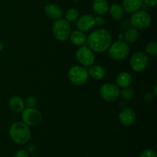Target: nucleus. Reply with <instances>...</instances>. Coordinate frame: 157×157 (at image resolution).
Here are the masks:
<instances>
[{"mask_svg": "<svg viewBox=\"0 0 157 157\" xmlns=\"http://www.w3.org/2000/svg\"><path fill=\"white\" fill-rule=\"evenodd\" d=\"M140 157H157V155L154 150H146L143 152Z\"/></svg>", "mask_w": 157, "mask_h": 157, "instance_id": "nucleus-26", "label": "nucleus"}, {"mask_svg": "<svg viewBox=\"0 0 157 157\" xmlns=\"http://www.w3.org/2000/svg\"><path fill=\"white\" fill-rule=\"evenodd\" d=\"M94 23H95V25L102 26L105 23V19H104L102 16L99 15V16L94 18Z\"/></svg>", "mask_w": 157, "mask_h": 157, "instance_id": "nucleus-27", "label": "nucleus"}, {"mask_svg": "<svg viewBox=\"0 0 157 157\" xmlns=\"http://www.w3.org/2000/svg\"><path fill=\"white\" fill-rule=\"evenodd\" d=\"M9 106L12 111L15 113H19L24 110L25 101L19 96H13L9 100Z\"/></svg>", "mask_w": 157, "mask_h": 157, "instance_id": "nucleus-15", "label": "nucleus"}, {"mask_svg": "<svg viewBox=\"0 0 157 157\" xmlns=\"http://www.w3.org/2000/svg\"><path fill=\"white\" fill-rule=\"evenodd\" d=\"M79 11L75 8L68 9L65 13V19L67 21H75L79 18Z\"/></svg>", "mask_w": 157, "mask_h": 157, "instance_id": "nucleus-22", "label": "nucleus"}, {"mask_svg": "<svg viewBox=\"0 0 157 157\" xmlns=\"http://www.w3.org/2000/svg\"><path fill=\"white\" fill-rule=\"evenodd\" d=\"M52 32L58 41H66L71 35V25L64 18L57 19L52 25Z\"/></svg>", "mask_w": 157, "mask_h": 157, "instance_id": "nucleus-4", "label": "nucleus"}, {"mask_svg": "<svg viewBox=\"0 0 157 157\" xmlns=\"http://www.w3.org/2000/svg\"><path fill=\"white\" fill-rule=\"evenodd\" d=\"M76 25L79 31L83 32H88L94 29L95 26L94 17L92 16L91 15H87V14L82 15L78 18Z\"/></svg>", "mask_w": 157, "mask_h": 157, "instance_id": "nucleus-11", "label": "nucleus"}, {"mask_svg": "<svg viewBox=\"0 0 157 157\" xmlns=\"http://www.w3.org/2000/svg\"><path fill=\"white\" fill-rule=\"evenodd\" d=\"M151 17L145 11H136L130 17V24L133 28L139 30L147 29L151 24Z\"/></svg>", "mask_w": 157, "mask_h": 157, "instance_id": "nucleus-6", "label": "nucleus"}, {"mask_svg": "<svg viewBox=\"0 0 157 157\" xmlns=\"http://www.w3.org/2000/svg\"><path fill=\"white\" fill-rule=\"evenodd\" d=\"M36 99H35V97L33 96H29L25 100V104L28 107H34L36 104Z\"/></svg>", "mask_w": 157, "mask_h": 157, "instance_id": "nucleus-25", "label": "nucleus"}, {"mask_svg": "<svg viewBox=\"0 0 157 157\" xmlns=\"http://www.w3.org/2000/svg\"><path fill=\"white\" fill-rule=\"evenodd\" d=\"M21 119L23 123L27 124L28 126L34 127L37 126L42 121V114L41 112L34 107H28L22 110L21 113Z\"/></svg>", "mask_w": 157, "mask_h": 157, "instance_id": "nucleus-7", "label": "nucleus"}, {"mask_svg": "<svg viewBox=\"0 0 157 157\" xmlns=\"http://www.w3.org/2000/svg\"><path fill=\"white\" fill-rule=\"evenodd\" d=\"M132 82H133L132 76L127 72H121L117 77V84L121 88L128 87L129 86L131 85Z\"/></svg>", "mask_w": 157, "mask_h": 157, "instance_id": "nucleus-17", "label": "nucleus"}, {"mask_svg": "<svg viewBox=\"0 0 157 157\" xmlns=\"http://www.w3.org/2000/svg\"><path fill=\"white\" fill-rule=\"evenodd\" d=\"M9 135L14 143L18 145L26 144L30 139L31 130L29 126L23 122L14 123L9 130Z\"/></svg>", "mask_w": 157, "mask_h": 157, "instance_id": "nucleus-2", "label": "nucleus"}, {"mask_svg": "<svg viewBox=\"0 0 157 157\" xmlns=\"http://www.w3.org/2000/svg\"><path fill=\"white\" fill-rule=\"evenodd\" d=\"M76 58L81 64L85 67L93 65L95 61L94 54L92 50L86 46L79 48L76 52Z\"/></svg>", "mask_w": 157, "mask_h": 157, "instance_id": "nucleus-9", "label": "nucleus"}, {"mask_svg": "<svg viewBox=\"0 0 157 157\" xmlns=\"http://www.w3.org/2000/svg\"><path fill=\"white\" fill-rule=\"evenodd\" d=\"M110 14L113 18L116 20H120L124 17V10L123 9V6H121L118 3H113L111 5L110 7H109Z\"/></svg>", "mask_w": 157, "mask_h": 157, "instance_id": "nucleus-20", "label": "nucleus"}, {"mask_svg": "<svg viewBox=\"0 0 157 157\" xmlns=\"http://www.w3.org/2000/svg\"><path fill=\"white\" fill-rule=\"evenodd\" d=\"M130 67L136 72L145 70L148 64V58L144 52H138L133 54L130 61Z\"/></svg>", "mask_w": 157, "mask_h": 157, "instance_id": "nucleus-10", "label": "nucleus"}, {"mask_svg": "<svg viewBox=\"0 0 157 157\" xmlns=\"http://www.w3.org/2000/svg\"><path fill=\"white\" fill-rule=\"evenodd\" d=\"M44 12H45L47 16L55 20L61 18V17L63 16V14H64L62 9L56 4L48 5L44 8Z\"/></svg>", "mask_w": 157, "mask_h": 157, "instance_id": "nucleus-13", "label": "nucleus"}, {"mask_svg": "<svg viewBox=\"0 0 157 157\" xmlns=\"http://www.w3.org/2000/svg\"><path fill=\"white\" fill-rule=\"evenodd\" d=\"M88 74L93 79L101 80L105 76V69L101 65L92 66L89 70Z\"/></svg>", "mask_w": 157, "mask_h": 157, "instance_id": "nucleus-19", "label": "nucleus"}, {"mask_svg": "<svg viewBox=\"0 0 157 157\" xmlns=\"http://www.w3.org/2000/svg\"><path fill=\"white\" fill-rule=\"evenodd\" d=\"M136 119V113L131 107H125L119 114V120L121 124L126 127L132 125Z\"/></svg>", "mask_w": 157, "mask_h": 157, "instance_id": "nucleus-12", "label": "nucleus"}, {"mask_svg": "<svg viewBox=\"0 0 157 157\" xmlns=\"http://www.w3.org/2000/svg\"><path fill=\"white\" fill-rule=\"evenodd\" d=\"M14 157H29V153L26 150H20L15 153Z\"/></svg>", "mask_w": 157, "mask_h": 157, "instance_id": "nucleus-28", "label": "nucleus"}, {"mask_svg": "<svg viewBox=\"0 0 157 157\" xmlns=\"http://www.w3.org/2000/svg\"><path fill=\"white\" fill-rule=\"evenodd\" d=\"M144 0H123V9L128 13H133L142 8Z\"/></svg>", "mask_w": 157, "mask_h": 157, "instance_id": "nucleus-14", "label": "nucleus"}, {"mask_svg": "<svg viewBox=\"0 0 157 157\" xmlns=\"http://www.w3.org/2000/svg\"><path fill=\"white\" fill-rule=\"evenodd\" d=\"M109 55L115 61H122L125 59L130 53V47L128 43L123 40H119L110 44L109 48Z\"/></svg>", "mask_w": 157, "mask_h": 157, "instance_id": "nucleus-3", "label": "nucleus"}, {"mask_svg": "<svg viewBox=\"0 0 157 157\" xmlns=\"http://www.w3.org/2000/svg\"><path fill=\"white\" fill-rule=\"evenodd\" d=\"M87 42L91 50L96 52H104L110 48L112 37L110 32L105 29H96L88 35Z\"/></svg>", "mask_w": 157, "mask_h": 157, "instance_id": "nucleus-1", "label": "nucleus"}, {"mask_svg": "<svg viewBox=\"0 0 157 157\" xmlns=\"http://www.w3.org/2000/svg\"><path fill=\"white\" fill-rule=\"evenodd\" d=\"M75 1H78V0H75Z\"/></svg>", "mask_w": 157, "mask_h": 157, "instance_id": "nucleus-33", "label": "nucleus"}, {"mask_svg": "<svg viewBox=\"0 0 157 157\" xmlns=\"http://www.w3.org/2000/svg\"><path fill=\"white\" fill-rule=\"evenodd\" d=\"M119 87L112 83H107L104 84L100 90V94L104 101L107 102H113L116 101L120 97Z\"/></svg>", "mask_w": 157, "mask_h": 157, "instance_id": "nucleus-8", "label": "nucleus"}, {"mask_svg": "<svg viewBox=\"0 0 157 157\" xmlns=\"http://www.w3.org/2000/svg\"><path fill=\"white\" fill-rule=\"evenodd\" d=\"M69 37H70L71 41L77 46L84 45L87 41V37L85 34L79 30L73 32Z\"/></svg>", "mask_w": 157, "mask_h": 157, "instance_id": "nucleus-18", "label": "nucleus"}, {"mask_svg": "<svg viewBox=\"0 0 157 157\" xmlns=\"http://www.w3.org/2000/svg\"><path fill=\"white\" fill-rule=\"evenodd\" d=\"M146 52L150 55L156 56L157 55V43L155 41L150 42L146 46Z\"/></svg>", "mask_w": 157, "mask_h": 157, "instance_id": "nucleus-24", "label": "nucleus"}, {"mask_svg": "<svg viewBox=\"0 0 157 157\" xmlns=\"http://www.w3.org/2000/svg\"><path fill=\"white\" fill-rule=\"evenodd\" d=\"M120 95H121V97H122L125 101H131L132 99L134 98L135 92L133 89L130 88V87H128L123 89L121 91V93H120Z\"/></svg>", "mask_w": 157, "mask_h": 157, "instance_id": "nucleus-23", "label": "nucleus"}, {"mask_svg": "<svg viewBox=\"0 0 157 157\" xmlns=\"http://www.w3.org/2000/svg\"><path fill=\"white\" fill-rule=\"evenodd\" d=\"M154 97H155L154 94H151V93H148L146 94L144 99H145L147 101H148V102H150V101H153V98H154Z\"/></svg>", "mask_w": 157, "mask_h": 157, "instance_id": "nucleus-30", "label": "nucleus"}, {"mask_svg": "<svg viewBox=\"0 0 157 157\" xmlns=\"http://www.w3.org/2000/svg\"><path fill=\"white\" fill-rule=\"evenodd\" d=\"M68 78L75 85L81 86L87 83L89 74L87 69L81 66H73L68 71Z\"/></svg>", "mask_w": 157, "mask_h": 157, "instance_id": "nucleus-5", "label": "nucleus"}, {"mask_svg": "<svg viewBox=\"0 0 157 157\" xmlns=\"http://www.w3.org/2000/svg\"><path fill=\"white\" fill-rule=\"evenodd\" d=\"M139 38V32L135 28H130L127 29L124 35V39L127 43H134Z\"/></svg>", "mask_w": 157, "mask_h": 157, "instance_id": "nucleus-21", "label": "nucleus"}, {"mask_svg": "<svg viewBox=\"0 0 157 157\" xmlns=\"http://www.w3.org/2000/svg\"><path fill=\"white\" fill-rule=\"evenodd\" d=\"M144 4L147 7H155L157 5V0H144Z\"/></svg>", "mask_w": 157, "mask_h": 157, "instance_id": "nucleus-29", "label": "nucleus"}, {"mask_svg": "<svg viewBox=\"0 0 157 157\" xmlns=\"http://www.w3.org/2000/svg\"><path fill=\"white\" fill-rule=\"evenodd\" d=\"M153 93H154V96L157 95V85H155L153 87Z\"/></svg>", "mask_w": 157, "mask_h": 157, "instance_id": "nucleus-31", "label": "nucleus"}, {"mask_svg": "<svg viewBox=\"0 0 157 157\" xmlns=\"http://www.w3.org/2000/svg\"><path fill=\"white\" fill-rule=\"evenodd\" d=\"M2 48H3V44H2V43L1 41H0V52H1V51L2 50Z\"/></svg>", "mask_w": 157, "mask_h": 157, "instance_id": "nucleus-32", "label": "nucleus"}, {"mask_svg": "<svg viewBox=\"0 0 157 157\" xmlns=\"http://www.w3.org/2000/svg\"><path fill=\"white\" fill-rule=\"evenodd\" d=\"M92 8L97 14L99 15H104L109 10L108 2L107 0H94Z\"/></svg>", "mask_w": 157, "mask_h": 157, "instance_id": "nucleus-16", "label": "nucleus"}]
</instances>
